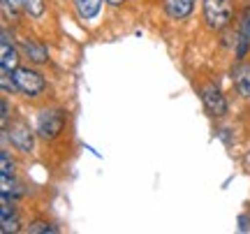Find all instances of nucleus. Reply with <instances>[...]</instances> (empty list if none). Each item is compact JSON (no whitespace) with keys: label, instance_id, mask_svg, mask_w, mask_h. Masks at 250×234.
Segmentation results:
<instances>
[{"label":"nucleus","instance_id":"15","mask_svg":"<svg viewBox=\"0 0 250 234\" xmlns=\"http://www.w3.org/2000/svg\"><path fill=\"white\" fill-rule=\"evenodd\" d=\"M19 230V218L17 213H9V216H2V234L17 232Z\"/></svg>","mask_w":250,"mask_h":234},{"label":"nucleus","instance_id":"9","mask_svg":"<svg viewBox=\"0 0 250 234\" xmlns=\"http://www.w3.org/2000/svg\"><path fill=\"white\" fill-rule=\"evenodd\" d=\"M21 49H23V54H26L33 63H44L46 61V46L40 44L37 40H30V37L21 40Z\"/></svg>","mask_w":250,"mask_h":234},{"label":"nucleus","instance_id":"2","mask_svg":"<svg viewBox=\"0 0 250 234\" xmlns=\"http://www.w3.org/2000/svg\"><path fill=\"white\" fill-rule=\"evenodd\" d=\"M12 79L17 81V86L21 93H26L28 98H37V95H42L46 88V81L44 77L35 70H30V67H17L14 72H12Z\"/></svg>","mask_w":250,"mask_h":234},{"label":"nucleus","instance_id":"12","mask_svg":"<svg viewBox=\"0 0 250 234\" xmlns=\"http://www.w3.org/2000/svg\"><path fill=\"white\" fill-rule=\"evenodd\" d=\"M23 9L33 17H42L44 14V0H23Z\"/></svg>","mask_w":250,"mask_h":234},{"label":"nucleus","instance_id":"11","mask_svg":"<svg viewBox=\"0 0 250 234\" xmlns=\"http://www.w3.org/2000/svg\"><path fill=\"white\" fill-rule=\"evenodd\" d=\"M74 5H77V14L81 19H93L100 14V7H102V0H74Z\"/></svg>","mask_w":250,"mask_h":234},{"label":"nucleus","instance_id":"6","mask_svg":"<svg viewBox=\"0 0 250 234\" xmlns=\"http://www.w3.org/2000/svg\"><path fill=\"white\" fill-rule=\"evenodd\" d=\"M248 49H250V5H246L241 12V23H239V49H236L239 61L246 58Z\"/></svg>","mask_w":250,"mask_h":234},{"label":"nucleus","instance_id":"13","mask_svg":"<svg viewBox=\"0 0 250 234\" xmlns=\"http://www.w3.org/2000/svg\"><path fill=\"white\" fill-rule=\"evenodd\" d=\"M0 174L14 176V160L9 158L7 151H2V153H0Z\"/></svg>","mask_w":250,"mask_h":234},{"label":"nucleus","instance_id":"14","mask_svg":"<svg viewBox=\"0 0 250 234\" xmlns=\"http://www.w3.org/2000/svg\"><path fill=\"white\" fill-rule=\"evenodd\" d=\"M28 232L30 234H51V232H56V227L44 223V220H35V223H30Z\"/></svg>","mask_w":250,"mask_h":234},{"label":"nucleus","instance_id":"5","mask_svg":"<svg viewBox=\"0 0 250 234\" xmlns=\"http://www.w3.org/2000/svg\"><path fill=\"white\" fill-rule=\"evenodd\" d=\"M202 102H204V107L208 109L211 116H225L227 114V100L215 84H206L202 88Z\"/></svg>","mask_w":250,"mask_h":234},{"label":"nucleus","instance_id":"4","mask_svg":"<svg viewBox=\"0 0 250 234\" xmlns=\"http://www.w3.org/2000/svg\"><path fill=\"white\" fill-rule=\"evenodd\" d=\"M5 132H7V139L12 142V146H14L17 151H21V153H30V151H33L35 137H33L30 128H28L23 121L12 123V128H5Z\"/></svg>","mask_w":250,"mask_h":234},{"label":"nucleus","instance_id":"7","mask_svg":"<svg viewBox=\"0 0 250 234\" xmlns=\"http://www.w3.org/2000/svg\"><path fill=\"white\" fill-rule=\"evenodd\" d=\"M2 58H0V65H2V72L12 74L14 70L19 67V54L17 49L12 46V42H9V33L7 30H2Z\"/></svg>","mask_w":250,"mask_h":234},{"label":"nucleus","instance_id":"8","mask_svg":"<svg viewBox=\"0 0 250 234\" xmlns=\"http://www.w3.org/2000/svg\"><path fill=\"white\" fill-rule=\"evenodd\" d=\"M195 2L197 0H165L162 5H165V12L169 14V19H186L192 14V9H195Z\"/></svg>","mask_w":250,"mask_h":234},{"label":"nucleus","instance_id":"17","mask_svg":"<svg viewBox=\"0 0 250 234\" xmlns=\"http://www.w3.org/2000/svg\"><path fill=\"white\" fill-rule=\"evenodd\" d=\"M107 2H109V5H114V7H118V5H123L125 0H107Z\"/></svg>","mask_w":250,"mask_h":234},{"label":"nucleus","instance_id":"10","mask_svg":"<svg viewBox=\"0 0 250 234\" xmlns=\"http://www.w3.org/2000/svg\"><path fill=\"white\" fill-rule=\"evenodd\" d=\"M234 84L241 93L243 98H250V63H241L236 65L234 70Z\"/></svg>","mask_w":250,"mask_h":234},{"label":"nucleus","instance_id":"3","mask_svg":"<svg viewBox=\"0 0 250 234\" xmlns=\"http://www.w3.org/2000/svg\"><path fill=\"white\" fill-rule=\"evenodd\" d=\"M65 128V114L61 109H44L37 121V135L42 139H56Z\"/></svg>","mask_w":250,"mask_h":234},{"label":"nucleus","instance_id":"16","mask_svg":"<svg viewBox=\"0 0 250 234\" xmlns=\"http://www.w3.org/2000/svg\"><path fill=\"white\" fill-rule=\"evenodd\" d=\"M7 121H9V105L7 100H2V128H7Z\"/></svg>","mask_w":250,"mask_h":234},{"label":"nucleus","instance_id":"1","mask_svg":"<svg viewBox=\"0 0 250 234\" xmlns=\"http://www.w3.org/2000/svg\"><path fill=\"white\" fill-rule=\"evenodd\" d=\"M204 19L211 30H223L232 21V0H204Z\"/></svg>","mask_w":250,"mask_h":234}]
</instances>
